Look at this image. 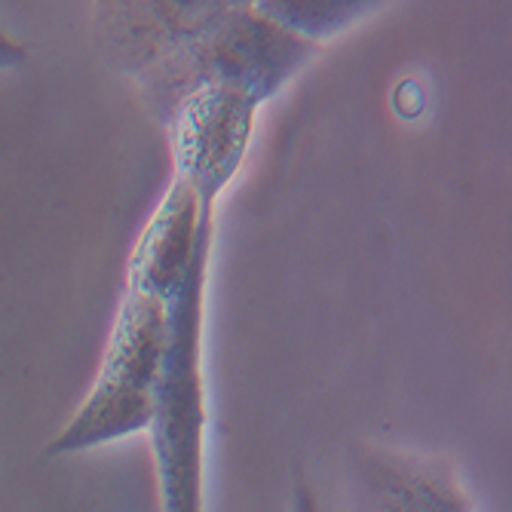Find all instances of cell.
Returning a JSON list of instances; mask_svg holds the SVG:
<instances>
[{"label":"cell","mask_w":512,"mask_h":512,"mask_svg":"<svg viewBox=\"0 0 512 512\" xmlns=\"http://www.w3.org/2000/svg\"><path fill=\"white\" fill-rule=\"evenodd\" d=\"M255 99L237 83L206 80L197 86L178 114L175 160L181 175L197 191L203 206L224 188L243 160Z\"/></svg>","instance_id":"cell-3"},{"label":"cell","mask_w":512,"mask_h":512,"mask_svg":"<svg viewBox=\"0 0 512 512\" xmlns=\"http://www.w3.org/2000/svg\"><path fill=\"white\" fill-rule=\"evenodd\" d=\"M212 237V206H203L184 178H175L163 206L148 221L129 261V292L172 304L188 283L200 246Z\"/></svg>","instance_id":"cell-4"},{"label":"cell","mask_w":512,"mask_h":512,"mask_svg":"<svg viewBox=\"0 0 512 512\" xmlns=\"http://www.w3.org/2000/svg\"><path fill=\"white\" fill-rule=\"evenodd\" d=\"M356 4H261L258 13L267 19H276L298 34H322V28H338L347 22L356 10Z\"/></svg>","instance_id":"cell-5"},{"label":"cell","mask_w":512,"mask_h":512,"mask_svg":"<svg viewBox=\"0 0 512 512\" xmlns=\"http://www.w3.org/2000/svg\"><path fill=\"white\" fill-rule=\"evenodd\" d=\"M209 240L197 252L188 283L181 286L178 298L166 307L169 338L157 378L151 421L163 512H203L206 402L200 375V316Z\"/></svg>","instance_id":"cell-1"},{"label":"cell","mask_w":512,"mask_h":512,"mask_svg":"<svg viewBox=\"0 0 512 512\" xmlns=\"http://www.w3.org/2000/svg\"><path fill=\"white\" fill-rule=\"evenodd\" d=\"M166 338V304L129 292L120 307L96 387L74 414V421L46 445V454H74L151 430Z\"/></svg>","instance_id":"cell-2"},{"label":"cell","mask_w":512,"mask_h":512,"mask_svg":"<svg viewBox=\"0 0 512 512\" xmlns=\"http://www.w3.org/2000/svg\"><path fill=\"white\" fill-rule=\"evenodd\" d=\"M28 59L25 46H19L16 40H10L4 31H0V68H16Z\"/></svg>","instance_id":"cell-6"}]
</instances>
